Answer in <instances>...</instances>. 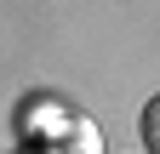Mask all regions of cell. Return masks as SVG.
<instances>
[{
  "mask_svg": "<svg viewBox=\"0 0 160 154\" xmlns=\"http://www.w3.org/2000/svg\"><path fill=\"white\" fill-rule=\"evenodd\" d=\"M34 154H103V131L86 114H57V126L40 131Z\"/></svg>",
  "mask_w": 160,
  "mask_h": 154,
  "instance_id": "cell-1",
  "label": "cell"
},
{
  "mask_svg": "<svg viewBox=\"0 0 160 154\" xmlns=\"http://www.w3.org/2000/svg\"><path fill=\"white\" fill-rule=\"evenodd\" d=\"M137 131H143V154H160V91L143 103V114H137Z\"/></svg>",
  "mask_w": 160,
  "mask_h": 154,
  "instance_id": "cell-2",
  "label": "cell"
}]
</instances>
